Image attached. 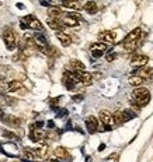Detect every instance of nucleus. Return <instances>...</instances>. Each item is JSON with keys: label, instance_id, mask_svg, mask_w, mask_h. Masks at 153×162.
<instances>
[{"label": "nucleus", "instance_id": "12", "mask_svg": "<svg viewBox=\"0 0 153 162\" xmlns=\"http://www.w3.org/2000/svg\"><path fill=\"white\" fill-rule=\"evenodd\" d=\"M46 24H48L49 28L55 30L56 32H63L65 25L62 24V22H59V20H52V18H48V20H46Z\"/></svg>", "mask_w": 153, "mask_h": 162}, {"label": "nucleus", "instance_id": "19", "mask_svg": "<svg viewBox=\"0 0 153 162\" xmlns=\"http://www.w3.org/2000/svg\"><path fill=\"white\" fill-rule=\"evenodd\" d=\"M113 122H114V124H117V126H121V124L125 122L124 112H120V111L114 112V113H113Z\"/></svg>", "mask_w": 153, "mask_h": 162}, {"label": "nucleus", "instance_id": "31", "mask_svg": "<svg viewBox=\"0 0 153 162\" xmlns=\"http://www.w3.org/2000/svg\"><path fill=\"white\" fill-rule=\"evenodd\" d=\"M45 162H58V159H56V158H48Z\"/></svg>", "mask_w": 153, "mask_h": 162}, {"label": "nucleus", "instance_id": "2", "mask_svg": "<svg viewBox=\"0 0 153 162\" xmlns=\"http://www.w3.org/2000/svg\"><path fill=\"white\" fill-rule=\"evenodd\" d=\"M132 98H134V103L139 108L142 106H146L147 102L150 101V95H149V90L143 87H139V88H135L132 91Z\"/></svg>", "mask_w": 153, "mask_h": 162}, {"label": "nucleus", "instance_id": "17", "mask_svg": "<svg viewBox=\"0 0 153 162\" xmlns=\"http://www.w3.org/2000/svg\"><path fill=\"white\" fill-rule=\"evenodd\" d=\"M45 137H46V134L44 132H41V130H34V132H31V134H30V140L35 141V143L42 141Z\"/></svg>", "mask_w": 153, "mask_h": 162}, {"label": "nucleus", "instance_id": "6", "mask_svg": "<svg viewBox=\"0 0 153 162\" xmlns=\"http://www.w3.org/2000/svg\"><path fill=\"white\" fill-rule=\"evenodd\" d=\"M149 62V57L146 55H136L131 59V64L134 67H145Z\"/></svg>", "mask_w": 153, "mask_h": 162}, {"label": "nucleus", "instance_id": "15", "mask_svg": "<svg viewBox=\"0 0 153 162\" xmlns=\"http://www.w3.org/2000/svg\"><path fill=\"white\" fill-rule=\"evenodd\" d=\"M80 83L83 85H91L93 83V74L89 71H83L80 73Z\"/></svg>", "mask_w": 153, "mask_h": 162}, {"label": "nucleus", "instance_id": "10", "mask_svg": "<svg viewBox=\"0 0 153 162\" xmlns=\"http://www.w3.org/2000/svg\"><path fill=\"white\" fill-rule=\"evenodd\" d=\"M90 49H91V52H93V56L100 57V56H103V53H104L105 51H107V45L103 43V42L93 43V45L90 46Z\"/></svg>", "mask_w": 153, "mask_h": 162}, {"label": "nucleus", "instance_id": "18", "mask_svg": "<svg viewBox=\"0 0 153 162\" xmlns=\"http://www.w3.org/2000/svg\"><path fill=\"white\" fill-rule=\"evenodd\" d=\"M53 154H55V156L59 159H67L69 158V152H67V150L65 147H56L55 150H53Z\"/></svg>", "mask_w": 153, "mask_h": 162}, {"label": "nucleus", "instance_id": "4", "mask_svg": "<svg viewBox=\"0 0 153 162\" xmlns=\"http://www.w3.org/2000/svg\"><path fill=\"white\" fill-rule=\"evenodd\" d=\"M65 69H66V71H70V73H83L86 71V67H84V64L80 62V60H72V62H69V63L65 66Z\"/></svg>", "mask_w": 153, "mask_h": 162}, {"label": "nucleus", "instance_id": "11", "mask_svg": "<svg viewBox=\"0 0 153 162\" xmlns=\"http://www.w3.org/2000/svg\"><path fill=\"white\" fill-rule=\"evenodd\" d=\"M3 120L7 126L13 127V129H17V127H20V124H21V119H19V117H15V116H11V115L3 117Z\"/></svg>", "mask_w": 153, "mask_h": 162}, {"label": "nucleus", "instance_id": "1", "mask_svg": "<svg viewBox=\"0 0 153 162\" xmlns=\"http://www.w3.org/2000/svg\"><path fill=\"white\" fill-rule=\"evenodd\" d=\"M142 38H143V34H142L141 28H135V30L132 31V32H129L128 35L125 36V39H124V42H122L124 49L128 52L135 51V49L138 48L139 43H141Z\"/></svg>", "mask_w": 153, "mask_h": 162}, {"label": "nucleus", "instance_id": "7", "mask_svg": "<svg viewBox=\"0 0 153 162\" xmlns=\"http://www.w3.org/2000/svg\"><path fill=\"white\" fill-rule=\"evenodd\" d=\"M98 117H100V122L104 124L105 127H111L110 124L113 123V113H111V112L103 109V111H100V113H98Z\"/></svg>", "mask_w": 153, "mask_h": 162}, {"label": "nucleus", "instance_id": "29", "mask_svg": "<svg viewBox=\"0 0 153 162\" xmlns=\"http://www.w3.org/2000/svg\"><path fill=\"white\" fill-rule=\"evenodd\" d=\"M4 133V136H6L7 138H17V136L14 134V133H11V132H3Z\"/></svg>", "mask_w": 153, "mask_h": 162}, {"label": "nucleus", "instance_id": "26", "mask_svg": "<svg viewBox=\"0 0 153 162\" xmlns=\"http://www.w3.org/2000/svg\"><path fill=\"white\" fill-rule=\"evenodd\" d=\"M23 155H24V158H27V159H35V158H38L37 154H35V150H32V148H25Z\"/></svg>", "mask_w": 153, "mask_h": 162}, {"label": "nucleus", "instance_id": "20", "mask_svg": "<svg viewBox=\"0 0 153 162\" xmlns=\"http://www.w3.org/2000/svg\"><path fill=\"white\" fill-rule=\"evenodd\" d=\"M128 83L132 85V87H136V88H139V87H141V85L145 83V80H143V78H142V77H139V75L134 74V75H131V77H129Z\"/></svg>", "mask_w": 153, "mask_h": 162}, {"label": "nucleus", "instance_id": "24", "mask_svg": "<svg viewBox=\"0 0 153 162\" xmlns=\"http://www.w3.org/2000/svg\"><path fill=\"white\" fill-rule=\"evenodd\" d=\"M48 14H49V18H52V20H59V18L62 17V10L58 9V7H52V9H49Z\"/></svg>", "mask_w": 153, "mask_h": 162}, {"label": "nucleus", "instance_id": "3", "mask_svg": "<svg viewBox=\"0 0 153 162\" xmlns=\"http://www.w3.org/2000/svg\"><path fill=\"white\" fill-rule=\"evenodd\" d=\"M3 39L6 43V48L9 51H14L17 48V38H15V32L13 28H6L3 32Z\"/></svg>", "mask_w": 153, "mask_h": 162}, {"label": "nucleus", "instance_id": "9", "mask_svg": "<svg viewBox=\"0 0 153 162\" xmlns=\"http://www.w3.org/2000/svg\"><path fill=\"white\" fill-rule=\"evenodd\" d=\"M86 127H87V132L89 133H96L98 132V129H100V126H98V120L96 119L94 116H89L86 119Z\"/></svg>", "mask_w": 153, "mask_h": 162}, {"label": "nucleus", "instance_id": "27", "mask_svg": "<svg viewBox=\"0 0 153 162\" xmlns=\"http://www.w3.org/2000/svg\"><path fill=\"white\" fill-rule=\"evenodd\" d=\"M15 101L11 98H9V96L3 95V94H0V105H13Z\"/></svg>", "mask_w": 153, "mask_h": 162}, {"label": "nucleus", "instance_id": "25", "mask_svg": "<svg viewBox=\"0 0 153 162\" xmlns=\"http://www.w3.org/2000/svg\"><path fill=\"white\" fill-rule=\"evenodd\" d=\"M35 150V154H37L38 158H45L49 152V148L46 145H42V147H38V148H34Z\"/></svg>", "mask_w": 153, "mask_h": 162}, {"label": "nucleus", "instance_id": "16", "mask_svg": "<svg viewBox=\"0 0 153 162\" xmlns=\"http://www.w3.org/2000/svg\"><path fill=\"white\" fill-rule=\"evenodd\" d=\"M136 75L142 77L143 80H149V78H153V67L150 69H139L136 71Z\"/></svg>", "mask_w": 153, "mask_h": 162}, {"label": "nucleus", "instance_id": "14", "mask_svg": "<svg viewBox=\"0 0 153 162\" xmlns=\"http://www.w3.org/2000/svg\"><path fill=\"white\" fill-rule=\"evenodd\" d=\"M56 38L61 41V43L63 46H69L72 43L70 35H69V34H66V32H56Z\"/></svg>", "mask_w": 153, "mask_h": 162}, {"label": "nucleus", "instance_id": "8", "mask_svg": "<svg viewBox=\"0 0 153 162\" xmlns=\"http://www.w3.org/2000/svg\"><path fill=\"white\" fill-rule=\"evenodd\" d=\"M38 51L40 52H42L44 55H46L48 57H56V56H59V51L55 48V46H51V45H45V46H40L38 48Z\"/></svg>", "mask_w": 153, "mask_h": 162}, {"label": "nucleus", "instance_id": "28", "mask_svg": "<svg viewBox=\"0 0 153 162\" xmlns=\"http://www.w3.org/2000/svg\"><path fill=\"white\" fill-rule=\"evenodd\" d=\"M115 57H117L115 53H110V55H107V56H105V60H107V62H113Z\"/></svg>", "mask_w": 153, "mask_h": 162}, {"label": "nucleus", "instance_id": "22", "mask_svg": "<svg viewBox=\"0 0 153 162\" xmlns=\"http://www.w3.org/2000/svg\"><path fill=\"white\" fill-rule=\"evenodd\" d=\"M83 10H86L90 14H96L97 13V3L96 2H87L83 4Z\"/></svg>", "mask_w": 153, "mask_h": 162}, {"label": "nucleus", "instance_id": "13", "mask_svg": "<svg viewBox=\"0 0 153 162\" xmlns=\"http://www.w3.org/2000/svg\"><path fill=\"white\" fill-rule=\"evenodd\" d=\"M62 24L66 25V27H76V25H79V20L69 14H66L62 17Z\"/></svg>", "mask_w": 153, "mask_h": 162}, {"label": "nucleus", "instance_id": "23", "mask_svg": "<svg viewBox=\"0 0 153 162\" xmlns=\"http://www.w3.org/2000/svg\"><path fill=\"white\" fill-rule=\"evenodd\" d=\"M62 6L66 9H72V10H80L83 9V4H80V2H63Z\"/></svg>", "mask_w": 153, "mask_h": 162}, {"label": "nucleus", "instance_id": "21", "mask_svg": "<svg viewBox=\"0 0 153 162\" xmlns=\"http://www.w3.org/2000/svg\"><path fill=\"white\" fill-rule=\"evenodd\" d=\"M23 88V83L19 80H13L10 81L9 84H7V91H10V92H14V91H19Z\"/></svg>", "mask_w": 153, "mask_h": 162}, {"label": "nucleus", "instance_id": "30", "mask_svg": "<svg viewBox=\"0 0 153 162\" xmlns=\"http://www.w3.org/2000/svg\"><path fill=\"white\" fill-rule=\"evenodd\" d=\"M72 99H73V101H76V102H80V101L83 99V95H74Z\"/></svg>", "mask_w": 153, "mask_h": 162}, {"label": "nucleus", "instance_id": "33", "mask_svg": "<svg viewBox=\"0 0 153 162\" xmlns=\"http://www.w3.org/2000/svg\"><path fill=\"white\" fill-rule=\"evenodd\" d=\"M0 119H3V112H2V109H0Z\"/></svg>", "mask_w": 153, "mask_h": 162}, {"label": "nucleus", "instance_id": "32", "mask_svg": "<svg viewBox=\"0 0 153 162\" xmlns=\"http://www.w3.org/2000/svg\"><path fill=\"white\" fill-rule=\"evenodd\" d=\"M105 148V144H100V147H98V151H103Z\"/></svg>", "mask_w": 153, "mask_h": 162}, {"label": "nucleus", "instance_id": "5", "mask_svg": "<svg viewBox=\"0 0 153 162\" xmlns=\"http://www.w3.org/2000/svg\"><path fill=\"white\" fill-rule=\"evenodd\" d=\"M98 39L103 43H113V42H115L117 35L113 31H103V32L98 34Z\"/></svg>", "mask_w": 153, "mask_h": 162}]
</instances>
